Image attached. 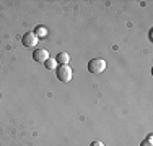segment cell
<instances>
[{
	"instance_id": "obj_6",
	"label": "cell",
	"mask_w": 153,
	"mask_h": 146,
	"mask_svg": "<svg viewBox=\"0 0 153 146\" xmlns=\"http://www.w3.org/2000/svg\"><path fill=\"white\" fill-rule=\"evenodd\" d=\"M44 65H46V68L47 70H54V68H57V60L56 58H47V60L44 62Z\"/></svg>"
},
{
	"instance_id": "obj_5",
	"label": "cell",
	"mask_w": 153,
	"mask_h": 146,
	"mask_svg": "<svg viewBox=\"0 0 153 146\" xmlns=\"http://www.w3.org/2000/svg\"><path fill=\"white\" fill-rule=\"evenodd\" d=\"M59 63H62V65H67L68 63V60H70V55H68L67 52H60L59 55H57V58H56Z\"/></svg>"
},
{
	"instance_id": "obj_2",
	"label": "cell",
	"mask_w": 153,
	"mask_h": 146,
	"mask_svg": "<svg viewBox=\"0 0 153 146\" xmlns=\"http://www.w3.org/2000/svg\"><path fill=\"white\" fill-rule=\"evenodd\" d=\"M88 70L91 73H103L106 70V62L103 60V58H93V60H90L88 63Z\"/></svg>"
},
{
	"instance_id": "obj_4",
	"label": "cell",
	"mask_w": 153,
	"mask_h": 146,
	"mask_svg": "<svg viewBox=\"0 0 153 146\" xmlns=\"http://www.w3.org/2000/svg\"><path fill=\"white\" fill-rule=\"evenodd\" d=\"M33 58H34L36 62H46L47 58H49V52H47L46 49H38L33 54Z\"/></svg>"
},
{
	"instance_id": "obj_7",
	"label": "cell",
	"mask_w": 153,
	"mask_h": 146,
	"mask_svg": "<svg viewBox=\"0 0 153 146\" xmlns=\"http://www.w3.org/2000/svg\"><path fill=\"white\" fill-rule=\"evenodd\" d=\"M34 34H36V38H46V36H47V29L44 28V26H38V28H36V32H34Z\"/></svg>"
},
{
	"instance_id": "obj_8",
	"label": "cell",
	"mask_w": 153,
	"mask_h": 146,
	"mask_svg": "<svg viewBox=\"0 0 153 146\" xmlns=\"http://www.w3.org/2000/svg\"><path fill=\"white\" fill-rule=\"evenodd\" d=\"M140 146H152V136H148V140L147 141H143Z\"/></svg>"
},
{
	"instance_id": "obj_1",
	"label": "cell",
	"mask_w": 153,
	"mask_h": 146,
	"mask_svg": "<svg viewBox=\"0 0 153 146\" xmlns=\"http://www.w3.org/2000/svg\"><path fill=\"white\" fill-rule=\"evenodd\" d=\"M72 76H74V72H72V68L68 65H60L57 68V78H59V81L68 83L72 80Z\"/></svg>"
},
{
	"instance_id": "obj_3",
	"label": "cell",
	"mask_w": 153,
	"mask_h": 146,
	"mask_svg": "<svg viewBox=\"0 0 153 146\" xmlns=\"http://www.w3.org/2000/svg\"><path fill=\"white\" fill-rule=\"evenodd\" d=\"M21 41H23V46H26V47H34L36 44L39 42V39L36 38L34 32H26V34L23 36V39H21Z\"/></svg>"
},
{
	"instance_id": "obj_9",
	"label": "cell",
	"mask_w": 153,
	"mask_h": 146,
	"mask_svg": "<svg viewBox=\"0 0 153 146\" xmlns=\"http://www.w3.org/2000/svg\"><path fill=\"white\" fill-rule=\"evenodd\" d=\"M91 146H104V145L100 143V141H94V143H91Z\"/></svg>"
}]
</instances>
